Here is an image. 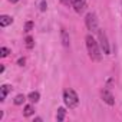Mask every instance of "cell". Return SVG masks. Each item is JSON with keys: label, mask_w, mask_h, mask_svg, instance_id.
<instances>
[{"label": "cell", "mask_w": 122, "mask_h": 122, "mask_svg": "<svg viewBox=\"0 0 122 122\" xmlns=\"http://www.w3.org/2000/svg\"><path fill=\"white\" fill-rule=\"evenodd\" d=\"M85 40H86V47H88V52H89L91 59L95 60V62H99V60H101V56H102L101 49H99V47H101L99 43L93 39L92 35H88Z\"/></svg>", "instance_id": "1"}, {"label": "cell", "mask_w": 122, "mask_h": 122, "mask_svg": "<svg viewBox=\"0 0 122 122\" xmlns=\"http://www.w3.org/2000/svg\"><path fill=\"white\" fill-rule=\"evenodd\" d=\"M63 101H65V105L69 109H75L79 105V96L73 89H66L63 92Z\"/></svg>", "instance_id": "2"}, {"label": "cell", "mask_w": 122, "mask_h": 122, "mask_svg": "<svg viewBox=\"0 0 122 122\" xmlns=\"http://www.w3.org/2000/svg\"><path fill=\"white\" fill-rule=\"evenodd\" d=\"M98 36H99V46H101L102 52L105 55H109L111 53V47H109V42H108L106 33L103 30H98Z\"/></svg>", "instance_id": "3"}, {"label": "cell", "mask_w": 122, "mask_h": 122, "mask_svg": "<svg viewBox=\"0 0 122 122\" xmlns=\"http://www.w3.org/2000/svg\"><path fill=\"white\" fill-rule=\"evenodd\" d=\"M85 22H86V27H88L91 32H98V30H99V29H98V17H96L95 13H88Z\"/></svg>", "instance_id": "4"}, {"label": "cell", "mask_w": 122, "mask_h": 122, "mask_svg": "<svg viewBox=\"0 0 122 122\" xmlns=\"http://www.w3.org/2000/svg\"><path fill=\"white\" fill-rule=\"evenodd\" d=\"M71 3L75 9L76 13H83V10L86 9V0H71Z\"/></svg>", "instance_id": "5"}, {"label": "cell", "mask_w": 122, "mask_h": 122, "mask_svg": "<svg viewBox=\"0 0 122 122\" xmlns=\"http://www.w3.org/2000/svg\"><path fill=\"white\" fill-rule=\"evenodd\" d=\"M101 95H102V99H103V102H106L108 105H113L115 103V99H113V96H112V93L108 91V89H103L102 92H101Z\"/></svg>", "instance_id": "6"}, {"label": "cell", "mask_w": 122, "mask_h": 122, "mask_svg": "<svg viewBox=\"0 0 122 122\" xmlns=\"http://www.w3.org/2000/svg\"><path fill=\"white\" fill-rule=\"evenodd\" d=\"M10 91H12V86L10 85H2V86H0V101L3 102Z\"/></svg>", "instance_id": "7"}, {"label": "cell", "mask_w": 122, "mask_h": 122, "mask_svg": "<svg viewBox=\"0 0 122 122\" xmlns=\"http://www.w3.org/2000/svg\"><path fill=\"white\" fill-rule=\"evenodd\" d=\"M60 39H62V45H63L65 47H69V45H71V42H69V35H68V32H66L65 29L60 30Z\"/></svg>", "instance_id": "8"}, {"label": "cell", "mask_w": 122, "mask_h": 122, "mask_svg": "<svg viewBox=\"0 0 122 122\" xmlns=\"http://www.w3.org/2000/svg\"><path fill=\"white\" fill-rule=\"evenodd\" d=\"M12 23H13V19L10 16H7V15L0 16V26H2V27H6V26H9Z\"/></svg>", "instance_id": "9"}, {"label": "cell", "mask_w": 122, "mask_h": 122, "mask_svg": "<svg viewBox=\"0 0 122 122\" xmlns=\"http://www.w3.org/2000/svg\"><path fill=\"white\" fill-rule=\"evenodd\" d=\"M65 116H66V109H65V108H59V109H57V113H56L57 122H62V121L65 119Z\"/></svg>", "instance_id": "10"}, {"label": "cell", "mask_w": 122, "mask_h": 122, "mask_svg": "<svg viewBox=\"0 0 122 122\" xmlns=\"http://www.w3.org/2000/svg\"><path fill=\"white\" fill-rule=\"evenodd\" d=\"M27 98H29V101H30V102L36 103V102H39V98H40V95H39V92H30Z\"/></svg>", "instance_id": "11"}, {"label": "cell", "mask_w": 122, "mask_h": 122, "mask_svg": "<svg viewBox=\"0 0 122 122\" xmlns=\"http://www.w3.org/2000/svg\"><path fill=\"white\" fill-rule=\"evenodd\" d=\"M33 112H35V109H33L32 105H26L25 109H23V115H25V116H30V115H33Z\"/></svg>", "instance_id": "12"}, {"label": "cell", "mask_w": 122, "mask_h": 122, "mask_svg": "<svg viewBox=\"0 0 122 122\" xmlns=\"http://www.w3.org/2000/svg\"><path fill=\"white\" fill-rule=\"evenodd\" d=\"M25 101H26L25 95H22V93H20V95H17V96L15 98V105H22Z\"/></svg>", "instance_id": "13"}, {"label": "cell", "mask_w": 122, "mask_h": 122, "mask_svg": "<svg viewBox=\"0 0 122 122\" xmlns=\"http://www.w3.org/2000/svg\"><path fill=\"white\" fill-rule=\"evenodd\" d=\"M25 42H26V47H27V49H32L33 45H35V43H33V37H30V36H27Z\"/></svg>", "instance_id": "14"}, {"label": "cell", "mask_w": 122, "mask_h": 122, "mask_svg": "<svg viewBox=\"0 0 122 122\" xmlns=\"http://www.w3.org/2000/svg\"><path fill=\"white\" fill-rule=\"evenodd\" d=\"M9 53H10V49H7V47H2V49H0V56H2V57L9 56Z\"/></svg>", "instance_id": "15"}, {"label": "cell", "mask_w": 122, "mask_h": 122, "mask_svg": "<svg viewBox=\"0 0 122 122\" xmlns=\"http://www.w3.org/2000/svg\"><path fill=\"white\" fill-rule=\"evenodd\" d=\"M33 29V22H26L25 25V32H30Z\"/></svg>", "instance_id": "16"}, {"label": "cell", "mask_w": 122, "mask_h": 122, "mask_svg": "<svg viewBox=\"0 0 122 122\" xmlns=\"http://www.w3.org/2000/svg\"><path fill=\"white\" fill-rule=\"evenodd\" d=\"M17 63H19V66H23V65H25V57H20V59L17 60Z\"/></svg>", "instance_id": "17"}, {"label": "cell", "mask_w": 122, "mask_h": 122, "mask_svg": "<svg viewBox=\"0 0 122 122\" xmlns=\"http://www.w3.org/2000/svg\"><path fill=\"white\" fill-rule=\"evenodd\" d=\"M40 10H42V12H45V10H46V3H45V2H42V6H40Z\"/></svg>", "instance_id": "18"}, {"label": "cell", "mask_w": 122, "mask_h": 122, "mask_svg": "<svg viewBox=\"0 0 122 122\" xmlns=\"http://www.w3.org/2000/svg\"><path fill=\"white\" fill-rule=\"evenodd\" d=\"M60 2H62L63 5H69V2H71V0H60Z\"/></svg>", "instance_id": "19"}, {"label": "cell", "mask_w": 122, "mask_h": 122, "mask_svg": "<svg viewBox=\"0 0 122 122\" xmlns=\"http://www.w3.org/2000/svg\"><path fill=\"white\" fill-rule=\"evenodd\" d=\"M9 2H12V3H17L19 0H9Z\"/></svg>", "instance_id": "20"}]
</instances>
